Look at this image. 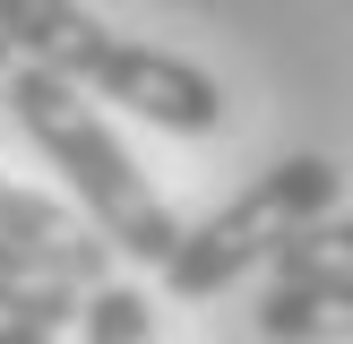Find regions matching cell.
<instances>
[{
  "mask_svg": "<svg viewBox=\"0 0 353 344\" xmlns=\"http://www.w3.org/2000/svg\"><path fill=\"white\" fill-rule=\"evenodd\" d=\"M78 327H86V344H155V319H147V292L112 284V275H103V284L86 292Z\"/></svg>",
  "mask_w": 353,
  "mask_h": 344,
  "instance_id": "cell-8",
  "label": "cell"
},
{
  "mask_svg": "<svg viewBox=\"0 0 353 344\" xmlns=\"http://www.w3.org/2000/svg\"><path fill=\"white\" fill-rule=\"evenodd\" d=\"M276 275H353V215H302L285 241H276V258H268Z\"/></svg>",
  "mask_w": 353,
  "mask_h": 344,
  "instance_id": "cell-7",
  "label": "cell"
},
{
  "mask_svg": "<svg viewBox=\"0 0 353 344\" xmlns=\"http://www.w3.org/2000/svg\"><path fill=\"white\" fill-rule=\"evenodd\" d=\"M9 61H17V43H9V34H0V78H9Z\"/></svg>",
  "mask_w": 353,
  "mask_h": 344,
  "instance_id": "cell-10",
  "label": "cell"
},
{
  "mask_svg": "<svg viewBox=\"0 0 353 344\" xmlns=\"http://www.w3.org/2000/svg\"><path fill=\"white\" fill-rule=\"evenodd\" d=\"M268 344H353V275H276L259 301Z\"/></svg>",
  "mask_w": 353,
  "mask_h": 344,
  "instance_id": "cell-5",
  "label": "cell"
},
{
  "mask_svg": "<svg viewBox=\"0 0 353 344\" xmlns=\"http://www.w3.org/2000/svg\"><path fill=\"white\" fill-rule=\"evenodd\" d=\"M9 112H17V129L52 155V172L78 189V206L95 215V233L112 241L121 258H138V267H164L172 241H181V215L155 198V181L130 164V147L103 129V112L78 95V78H61V69H43V61L9 69Z\"/></svg>",
  "mask_w": 353,
  "mask_h": 344,
  "instance_id": "cell-2",
  "label": "cell"
},
{
  "mask_svg": "<svg viewBox=\"0 0 353 344\" xmlns=\"http://www.w3.org/2000/svg\"><path fill=\"white\" fill-rule=\"evenodd\" d=\"M336 181L345 172L327 164V155H285V164H268L233 206H216L207 224H181V241H172V258H164V292L172 301H216L224 284H241L250 267H268L276 241L302 215H327V206H336Z\"/></svg>",
  "mask_w": 353,
  "mask_h": 344,
  "instance_id": "cell-3",
  "label": "cell"
},
{
  "mask_svg": "<svg viewBox=\"0 0 353 344\" xmlns=\"http://www.w3.org/2000/svg\"><path fill=\"white\" fill-rule=\"evenodd\" d=\"M0 34H9L26 61L95 86L103 103H130L138 120H155V129H172V138L224 129V86L207 78L199 61L155 52V43H138V34H112L103 17H86L78 0H0Z\"/></svg>",
  "mask_w": 353,
  "mask_h": 344,
  "instance_id": "cell-1",
  "label": "cell"
},
{
  "mask_svg": "<svg viewBox=\"0 0 353 344\" xmlns=\"http://www.w3.org/2000/svg\"><path fill=\"white\" fill-rule=\"evenodd\" d=\"M0 241H17L34 267H52L61 284H78V292H95L103 275H112V241H103L95 224L61 215L52 198H26V189H0Z\"/></svg>",
  "mask_w": 353,
  "mask_h": 344,
  "instance_id": "cell-4",
  "label": "cell"
},
{
  "mask_svg": "<svg viewBox=\"0 0 353 344\" xmlns=\"http://www.w3.org/2000/svg\"><path fill=\"white\" fill-rule=\"evenodd\" d=\"M78 301H86L78 284H61V275H52V267H34L17 241H0V319H26V327H69V319H78Z\"/></svg>",
  "mask_w": 353,
  "mask_h": 344,
  "instance_id": "cell-6",
  "label": "cell"
},
{
  "mask_svg": "<svg viewBox=\"0 0 353 344\" xmlns=\"http://www.w3.org/2000/svg\"><path fill=\"white\" fill-rule=\"evenodd\" d=\"M0 344H61V327H26V319H0Z\"/></svg>",
  "mask_w": 353,
  "mask_h": 344,
  "instance_id": "cell-9",
  "label": "cell"
}]
</instances>
